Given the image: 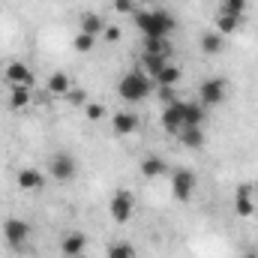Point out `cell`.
<instances>
[{
	"label": "cell",
	"mask_w": 258,
	"mask_h": 258,
	"mask_svg": "<svg viewBox=\"0 0 258 258\" xmlns=\"http://www.w3.org/2000/svg\"><path fill=\"white\" fill-rule=\"evenodd\" d=\"M132 18H135V27L144 33V39H168L177 30L174 15L165 9H138Z\"/></svg>",
	"instance_id": "cell-1"
},
{
	"label": "cell",
	"mask_w": 258,
	"mask_h": 258,
	"mask_svg": "<svg viewBox=\"0 0 258 258\" xmlns=\"http://www.w3.org/2000/svg\"><path fill=\"white\" fill-rule=\"evenodd\" d=\"M153 78L144 72V69H132L126 72L123 78H120V84H117V93H120V99L129 102V105H135V102H144L150 93H153Z\"/></svg>",
	"instance_id": "cell-2"
},
{
	"label": "cell",
	"mask_w": 258,
	"mask_h": 258,
	"mask_svg": "<svg viewBox=\"0 0 258 258\" xmlns=\"http://www.w3.org/2000/svg\"><path fill=\"white\" fill-rule=\"evenodd\" d=\"M225 96H228V84H225V78H216V75H213V78L201 81V87H198V102H201L204 108L222 105Z\"/></svg>",
	"instance_id": "cell-3"
},
{
	"label": "cell",
	"mask_w": 258,
	"mask_h": 258,
	"mask_svg": "<svg viewBox=\"0 0 258 258\" xmlns=\"http://www.w3.org/2000/svg\"><path fill=\"white\" fill-rule=\"evenodd\" d=\"M195 192V171L192 168H174L171 174V195L177 201H189Z\"/></svg>",
	"instance_id": "cell-4"
},
{
	"label": "cell",
	"mask_w": 258,
	"mask_h": 258,
	"mask_svg": "<svg viewBox=\"0 0 258 258\" xmlns=\"http://www.w3.org/2000/svg\"><path fill=\"white\" fill-rule=\"evenodd\" d=\"M108 210H111V216L117 219V222H129L132 219V210H135V198L129 189H117V192L111 195V201H108Z\"/></svg>",
	"instance_id": "cell-5"
},
{
	"label": "cell",
	"mask_w": 258,
	"mask_h": 258,
	"mask_svg": "<svg viewBox=\"0 0 258 258\" xmlns=\"http://www.w3.org/2000/svg\"><path fill=\"white\" fill-rule=\"evenodd\" d=\"M30 237V225L24 219H6L3 222V240L12 246V249H21Z\"/></svg>",
	"instance_id": "cell-6"
},
{
	"label": "cell",
	"mask_w": 258,
	"mask_h": 258,
	"mask_svg": "<svg viewBox=\"0 0 258 258\" xmlns=\"http://www.w3.org/2000/svg\"><path fill=\"white\" fill-rule=\"evenodd\" d=\"M183 126H186V111H183V99H177V102L165 105V111H162V129L168 135H177Z\"/></svg>",
	"instance_id": "cell-7"
},
{
	"label": "cell",
	"mask_w": 258,
	"mask_h": 258,
	"mask_svg": "<svg viewBox=\"0 0 258 258\" xmlns=\"http://www.w3.org/2000/svg\"><path fill=\"white\" fill-rule=\"evenodd\" d=\"M48 174L54 180H60V183H69L75 177V159L69 153H54L51 162H48Z\"/></svg>",
	"instance_id": "cell-8"
},
{
	"label": "cell",
	"mask_w": 258,
	"mask_h": 258,
	"mask_svg": "<svg viewBox=\"0 0 258 258\" xmlns=\"http://www.w3.org/2000/svg\"><path fill=\"white\" fill-rule=\"evenodd\" d=\"M6 81H9L12 87H33V81H36V78H33V72H30L27 66L15 60V63L6 66Z\"/></svg>",
	"instance_id": "cell-9"
},
{
	"label": "cell",
	"mask_w": 258,
	"mask_h": 258,
	"mask_svg": "<svg viewBox=\"0 0 258 258\" xmlns=\"http://www.w3.org/2000/svg\"><path fill=\"white\" fill-rule=\"evenodd\" d=\"M78 33H87V36H102L105 33V18L96 15V12H84L81 21H78Z\"/></svg>",
	"instance_id": "cell-10"
},
{
	"label": "cell",
	"mask_w": 258,
	"mask_h": 258,
	"mask_svg": "<svg viewBox=\"0 0 258 258\" xmlns=\"http://www.w3.org/2000/svg\"><path fill=\"white\" fill-rule=\"evenodd\" d=\"M84 246H87V237H84L81 231H72V234H66V237H63L60 252H63V255H69V258H81Z\"/></svg>",
	"instance_id": "cell-11"
},
{
	"label": "cell",
	"mask_w": 258,
	"mask_h": 258,
	"mask_svg": "<svg viewBox=\"0 0 258 258\" xmlns=\"http://www.w3.org/2000/svg\"><path fill=\"white\" fill-rule=\"evenodd\" d=\"M198 48H201V54H219L222 48H225V36L222 33H216V30H210V33H201V39H198Z\"/></svg>",
	"instance_id": "cell-12"
},
{
	"label": "cell",
	"mask_w": 258,
	"mask_h": 258,
	"mask_svg": "<svg viewBox=\"0 0 258 258\" xmlns=\"http://www.w3.org/2000/svg\"><path fill=\"white\" fill-rule=\"evenodd\" d=\"M165 171H168V165H165L162 156H144V159H141V174H144L147 180L165 177Z\"/></svg>",
	"instance_id": "cell-13"
},
{
	"label": "cell",
	"mask_w": 258,
	"mask_h": 258,
	"mask_svg": "<svg viewBox=\"0 0 258 258\" xmlns=\"http://www.w3.org/2000/svg\"><path fill=\"white\" fill-rule=\"evenodd\" d=\"M177 138H180L183 147H192V150H201L204 141H207V135H204V129L201 126H183L180 132H177Z\"/></svg>",
	"instance_id": "cell-14"
},
{
	"label": "cell",
	"mask_w": 258,
	"mask_h": 258,
	"mask_svg": "<svg viewBox=\"0 0 258 258\" xmlns=\"http://www.w3.org/2000/svg\"><path fill=\"white\" fill-rule=\"evenodd\" d=\"M234 210H237L240 219H249V216H252L255 204H252V189H249V186H240V189H237V195H234Z\"/></svg>",
	"instance_id": "cell-15"
},
{
	"label": "cell",
	"mask_w": 258,
	"mask_h": 258,
	"mask_svg": "<svg viewBox=\"0 0 258 258\" xmlns=\"http://www.w3.org/2000/svg\"><path fill=\"white\" fill-rule=\"evenodd\" d=\"M15 180H18V186H21V189H27V192H30V189H42V186H45V177H42V171H36V168H21Z\"/></svg>",
	"instance_id": "cell-16"
},
{
	"label": "cell",
	"mask_w": 258,
	"mask_h": 258,
	"mask_svg": "<svg viewBox=\"0 0 258 258\" xmlns=\"http://www.w3.org/2000/svg\"><path fill=\"white\" fill-rule=\"evenodd\" d=\"M165 66H168V57H165V54H150V51L141 54V69H144L150 78H156Z\"/></svg>",
	"instance_id": "cell-17"
},
{
	"label": "cell",
	"mask_w": 258,
	"mask_h": 258,
	"mask_svg": "<svg viewBox=\"0 0 258 258\" xmlns=\"http://www.w3.org/2000/svg\"><path fill=\"white\" fill-rule=\"evenodd\" d=\"M111 126H114L117 135H132V132L138 129V117H135L132 111H117L114 120H111Z\"/></svg>",
	"instance_id": "cell-18"
},
{
	"label": "cell",
	"mask_w": 258,
	"mask_h": 258,
	"mask_svg": "<svg viewBox=\"0 0 258 258\" xmlns=\"http://www.w3.org/2000/svg\"><path fill=\"white\" fill-rule=\"evenodd\" d=\"M180 78H183V72H180V66H174V63H168L156 78H153V84L156 87H177L180 84Z\"/></svg>",
	"instance_id": "cell-19"
},
{
	"label": "cell",
	"mask_w": 258,
	"mask_h": 258,
	"mask_svg": "<svg viewBox=\"0 0 258 258\" xmlns=\"http://www.w3.org/2000/svg\"><path fill=\"white\" fill-rule=\"evenodd\" d=\"M48 90H51L54 96H66V93L72 90L69 75H66V72H51V75H48Z\"/></svg>",
	"instance_id": "cell-20"
},
{
	"label": "cell",
	"mask_w": 258,
	"mask_h": 258,
	"mask_svg": "<svg viewBox=\"0 0 258 258\" xmlns=\"http://www.w3.org/2000/svg\"><path fill=\"white\" fill-rule=\"evenodd\" d=\"M249 9V0H222L219 3V12L222 15H234V18H243Z\"/></svg>",
	"instance_id": "cell-21"
},
{
	"label": "cell",
	"mask_w": 258,
	"mask_h": 258,
	"mask_svg": "<svg viewBox=\"0 0 258 258\" xmlns=\"http://www.w3.org/2000/svg\"><path fill=\"white\" fill-rule=\"evenodd\" d=\"M186 126H204V105L201 102H183Z\"/></svg>",
	"instance_id": "cell-22"
},
{
	"label": "cell",
	"mask_w": 258,
	"mask_h": 258,
	"mask_svg": "<svg viewBox=\"0 0 258 258\" xmlns=\"http://www.w3.org/2000/svg\"><path fill=\"white\" fill-rule=\"evenodd\" d=\"M240 27V18H234V15H216V33H222V36H231L234 30Z\"/></svg>",
	"instance_id": "cell-23"
},
{
	"label": "cell",
	"mask_w": 258,
	"mask_h": 258,
	"mask_svg": "<svg viewBox=\"0 0 258 258\" xmlns=\"http://www.w3.org/2000/svg\"><path fill=\"white\" fill-rule=\"evenodd\" d=\"M27 102H30V87H12L9 90V108L21 111Z\"/></svg>",
	"instance_id": "cell-24"
},
{
	"label": "cell",
	"mask_w": 258,
	"mask_h": 258,
	"mask_svg": "<svg viewBox=\"0 0 258 258\" xmlns=\"http://www.w3.org/2000/svg\"><path fill=\"white\" fill-rule=\"evenodd\" d=\"M108 258H135V249H132V243H126V240H114L108 246Z\"/></svg>",
	"instance_id": "cell-25"
},
{
	"label": "cell",
	"mask_w": 258,
	"mask_h": 258,
	"mask_svg": "<svg viewBox=\"0 0 258 258\" xmlns=\"http://www.w3.org/2000/svg\"><path fill=\"white\" fill-rule=\"evenodd\" d=\"M144 51H150V54H171V45H168V39H144Z\"/></svg>",
	"instance_id": "cell-26"
},
{
	"label": "cell",
	"mask_w": 258,
	"mask_h": 258,
	"mask_svg": "<svg viewBox=\"0 0 258 258\" xmlns=\"http://www.w3.org/2000/svg\"><path fill=\"white\" fill-rule=\"evenodd\" d=\"M93 39H96V36H87V33H78V36L72 39V45H75V51H90V48H93Z\"/></svg>",
	"instance_id": "cell-27"
},
{
	"label": "cell",
	"mask_w": 258,
	"mask_h": 258,
	"mask_svg": "<svg viewBox=\"0 0 258 258\" xmlns=\"http://www.w3.org/2000/svg\"><path fill=\"white\" fill-rule=\"evenodd\" d=\"M135 6H138V0H114V9H117L120 15H135V12H138Z\"/></svg>",
	"instance_id": "cell-28"
},
{
	"label": "cell",
	"mask_w": 258,
	"mask_h": 258,
	"mask_svg": "<svg viewBox=\"0 0 258 258\" xmlns=\"http://www.w3.org/2000/svg\"><path fill=\"white\" fill-rule=\"evenodd\" d=\"M84 111H87L90 120H102V117H105V105H99V102H87Z\"/></svg>",
	"instance_id": "cell-29"
},
{
	"label": "cell",
	"mask_w": 258,
	"mask_h": 258,
	"mask_svg": "<svg viewBox=\"0 0 258 258\" xmlns=\"http://www.w3.org/2000/svg\"><path fill=\"white\" fill-rule=\"evenodd\" d=\"M108 42H120V36H123V30L117 27V24H105V33H102Z\"/></svg>",
	"instance_id": "cell-30"
},
{
	"label": "cell",
	"mask_w": 258,
	"mask_h": 258,
	"mask_svg": "<svg viewBox=\"0 0 258 258\" xmlns=\"http://www.w3.org/2000/svg\"><path fill=\"white\" fill-rule=\"evenodd\" d=\"M66 99H69L72 105H78V108H81V105L87 102V93H84V90H69V93H66Z\"/></svg>",
	"instance_id": "cell-31"
},
{
	"label": "cell",
	"mask_w": 258,
	"mask_h": 258,
	"mask_svg": "<svg viewBox=\"0 0 258 258\" xmlns=\"http://www.w3.org/2000/svg\"><path fill=\"white\" fill-rule=\"evenodd\" d=\"M156 90H159V99H162L165 105L177 102V93H174V87H156Z\"/></svg>",
	"instance_id": "cell-32"
},
{
	"label": "cell",
	"mask_w": 258,
	"mask_h": 258,
	"mask_svg": "<svg viewBox=\"0 0 258 258\" xmlns=\"http://www.w3.org/2000/svg\"><path fill=\"white\" fill-rule=\"evenodd\" d=\"M138 3H144V6H153V3H156V0H138Z\"/></svg>",
	"instance_id": "cell-33"
},
{
	"label": "cell",
	"mask_w": 258,
	"mask_h": 258,
	"mask_svg": "<svg viewBox=\"0 0 258 258\" xmlns=\"http://www.w3.org/2000/svg\"><path fill=\"white\" fill-rule=\"evenodd\" d=\"M243 258H258V252H246V255H243Z\"/></svg>",
	"instance_id": "cell-34"
},
{
	"label": "cell",
	"mask_w": 258,
	"mask_h": 258,
	"mask_svg": "<svg viewBox=\"0 0 258 258\" xmlns=\"http://www.w3.org/2000/svg\"><path fill=\"white\" fill-rule=\"evenodd\" d=\"M63 258H69V255H63Z\"/></svg>",
	"instance_id": "cell-35"
}]
</instances>
